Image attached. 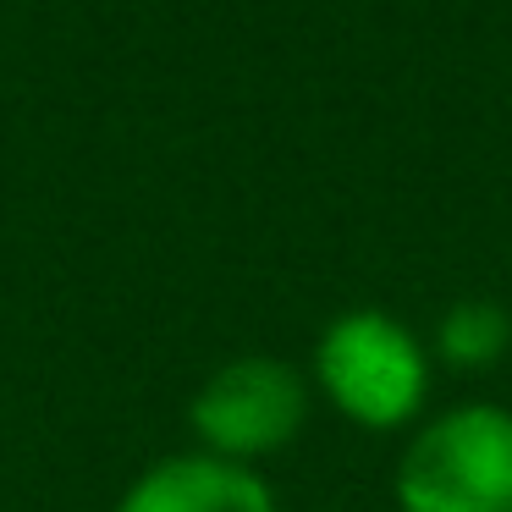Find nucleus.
Listing matches in <instances>:
<instances>
[{
	"instance_id": "3",
	"label": "nucleus",
	"mask_w": 512,
	"mask_h": 512,
	"mask_svg": "<svg viewBox=\"0 0 512 512\" xmlns=\"http://www.w3.org/2000/svg\"><path fill=\"white\" fill-rule=\"evenodd\" d=\"M309 419V386L292 364L265 353H248L221 364L199 391H193L188 424L199 446L226 463H259L281 452Z\"/></svg>"
},
{
	"instance_id": "5",
	"label": "nucleus",
	"mask_w": 512,
	"mask_h": 512,
	"mask_svg": "<svg viewBox=\"0 0 512 512\" xmlns=\"http://www.w3.org/2000/svg\"><path fill=\"white\" fill-rule=\"evenodd\" d=\"M512 347V314L490 298H463L435 325V353L452 369H490Z\"/></svg>"
},
{
	"instance_id": "2",
	"label": "nucleus",
	"mask_w": 512,
	"mask_h": 512,
	"mask_svg": "<svg viewBox=\"0 0 512 512\" xmlns=\"http://www.w3.org/2000/svg\"><path fill=\"white\" fill-rule=\"evenodd\" d=\"M314 380L342 419L364 430H402L430 397V358L402 320L353 309L325 325L314 347Z\"/></svg>"
},
{
	"instance_id": "1",
	"label": "nucleus",
	"mask_w": 512,
	"mask_h": 512,
	"mask_svg": "<svg viewBox=\"0 0 512 512\" xmlns=\"http://www.w3.org/2000/svg\"><path fill=\"white\" fill-rule=\"evenodd\" d=\"M402 512H512V413L463 402L430 419L397 463Z\"/></svg>"
},
{
	"instance_id": "4",
	"label": "nucleus",
	"mask_w": 512,
	"mask_h": 512,
	"mask_svg": "<svg viewBox=\"0 0 512 512\" xmlns=\"http://www.w3.org/2000/svg\"><path fill=\"white\" fill-rule=\"evenodd\" d=\"M116 512H276V496L243 463H226L210 452H177L149 463L122 490Z\"/></svg>"
}]
</instances>
